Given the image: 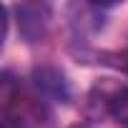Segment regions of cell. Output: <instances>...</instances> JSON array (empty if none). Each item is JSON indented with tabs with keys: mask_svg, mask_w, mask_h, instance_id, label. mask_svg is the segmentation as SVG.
Returning a JSON list of instances; mask_svg holds the SVG:
<instances>
[{
	"mask_svg": "<svg viewBox=\"0 0 128 128\" xmlns=\"http://www.w3.org/2000/svg\"><path fill=\"white\" fill-rule=\"evenodd\" d=\"M35 83L43 93L53 96V98H66L68 90H66V80H63L60 73L50 70V68H43V70H35Z\"/></svg>",
	"mask_w": 128,
	"mask_h": 128,
	"instance_id": "cell-1",
	"label": "cell"
},
{
	"mask_svg": "<svg viewBox=\"0 0 128 128\" xmlns=\"http://www.w3.org/2000/svg\"><path fill=\"white\" fill-rule=\"evenodd\" d=\"M108 110L113 113V118H116L118 123L128 126V88L116 90V96H113V100H110V108H108Z\"/></svg>",
	"mask_w": 128,
	"mask_h": 128,
	"instance_id": "cell-2",
	"label": "cell"
}]
</instances>
